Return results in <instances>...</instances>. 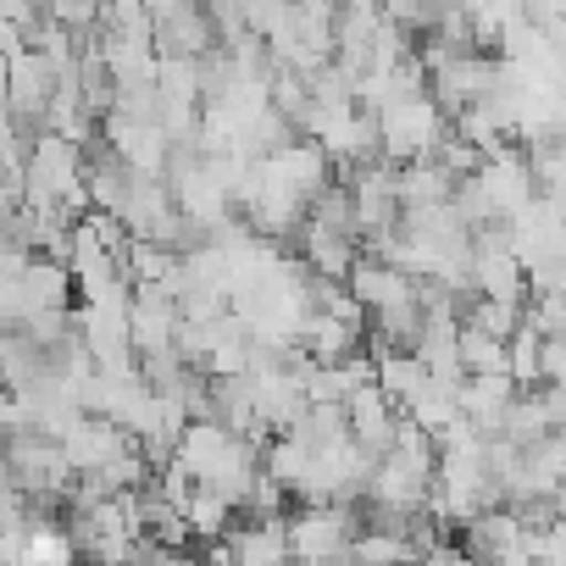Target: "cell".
I'll list each match as a JSON object with an SVG mask.
<instances>
[{"label": "cell", "mask_w": 566, "mask_h": 566, "mask_svg": "<svg viewBox=\"0 0 566 566\" xmlns=\"http://www.w3.org/2000/svg\"><path fill=\"white\" fill-rule=\"evenodd\" d=\"M444 134H450V117L433 106V95H411V101H395L389 112H378L384 167H395V172L411 161H433Z\"/></svg>", "instance_id": "6da1fadb"}, {"label": "cell", "mask_w": 566, "mask_h": 566, "mask_svg": "<svg viewBox=\"0 0 566 566\" xmlns=\"http://www.w3.org/2000/svg\"><path fill=\"white\" fill-rule=\"evenodd\" d=\"M301 261H306L312 277L345 283L350 266L361 261V244L356 239H339V233H323V228H301Z\"/></svg>", "instance_id": "e0dca14e"}, {"label": "cell", "mask_w": 566, "mask_h": 566, "mask_svg": "<svg viewBox=\"0 0 566 566\" xmlns=\"http://www.w3.org/2000/svg\"><path fill=\"white\" fill-rule=\"evenodd\" d=\"M18 295H23V317H34V312H73L78 283H73V272L62 261L29 255V266L18 272Z\"/></svg>", "instance_id": "9a60e30c"}, {"label": "cell", "mask_w": 566, "mask_h": 566, "mask_svg": "<svg viewBox=\"0 0 566 566\" xmlns=\"http://www.w3.org/2000/svg\"><path fill=\"white\" fill-rule=\"evenodd\" d=\"M128 444H134V439H128L117 422H106V417H84V422L62 439V455H67V467H73L78 478H95V472L112 467Z\"/></svg>", "instance_id": "5bb4252c"}, {"label": "cell", "mask_w": 566, "mask_h": 566, "mask_svg": "<svg viewBox=\"0 0 566 566\" xmlns=\"http://www.w3.org/2000/svg\"><path fill=\"white\" fill-rule=\"evenodd\" d=\"M350 189V211H356V239L367 244H384L395 228H400V189H395V167L373 161L361 172L345 178Z\"/></svg>", "instance_id": "5b68a950"}, {"label": "cell", "mask_w": 566, "mask_h": 566, "mask_svg": "<svg viewBox=\"0 0 566 566\" xmlns=\"http://www.w3.org/2000/svg\"><path fill=\"white\" fill-rule=\"evenodd\" d=\"M373 384L406 411V400L428 384V367H422L411 350H373Z\"/></svg>", "instance_id": "44dd1931"}, {"label": "cell", "mask_w": 566, "mask_h": 566, "mask_svg": "<svg viewBox=\"0 0 566 566\" xmlns=\"http://www.w3.org/2000/svg\"><path fill=\"white\" fill-rule=\"evenodd\" d=\"M555 428H566V389H549V384L522 389L516 406H511V417H505V439L522 444V450H533V444H544Z\"/></svg>", "instance_id": "8fae6325"}, {"label": "cell", "mask_w": 566, "mask_h": 566, "mask_svg": "<svg viewBox=\"0 0 566 566\" xmlns=\"http://www.w3.org/2000/svg\"><path fill=\"white\" fill-rule=\"evenodd\" d=\"M522 156H527V172H533V195L566 211V134L533 139V145H522Z\"/></svg>", "instance_id": "d6986e66"}, {"label": "cell", "mask_w": 566, "mask_h": 566, "mask_svg": "<svg viewBox=\"0 0 566 566\" xmlns=\"http://www.w3.org/2000/svg\"><path fill=\"white\" fill-rule=\"evenodd\" d=\"M461 323L478 328V334H489V339H500V345H511V334L522 328V312L516 306H500V301H467L461 306Z\"/></svg>", "instance_id": "cb8c5ba5"}, {"label": "cell", "mask_w": 566, "mask_h": 566, "mask_svg": "<svg viewBox=\"0 0 566 566\" xmlns=\"http://www.w3.org/2000/svg\"><path fill=\"white\" fill-rule=\"evenodd\" d=\"M472 301H500L527 312V272L516 261V250H472Z\"/></svg>", "instance_id": "7c38bea8"}, {"label": "cell", "mask_w": 566, "mask_h": 566, "mask_svg": "<svg viewBox=\"0 0 566 566\" xmlns=\"http://www.w3.org/2000/svg\"><path fill=\"white\" fill-rule=\"evenodd\" d=\"M494 84H500V62L494 56H483V51H455L444 67H433L428 73V95H433V106L455 123L467 106H478V101H489L494 95Z\"/></svg>", "instance_id": "3957f363"}, {"label": "cell", "mask_w": 566, "mask_h": 566, "mask_svg": "<svg viewBox=\"0 0 566 566\" xmlns=\"http://www.w3.org/2000/svg\"><path fill=\"white\" fill-rule=\"evenodd\" d=\"M150 23H156V56H189V62H206L217 51V29H211V12L206 7H150Z\"/></svg>", "instance_id": "52a82bcc"}, {"label": "cell", "mask_w": 566, "mask_h": 566, "mask_svg": "<svg viewBox=\"0 0 566 566\" xmlns=\"http://www.w3.org/2000/svg\"><path fill=\"white\" fill-rule=\"evenodd\" d=\"M417 283H422V277H406V272L384 266L378 255H361V261L350 266V277H345V290L356 295V306H361L367 317H384V312L417 306Z\"/></svg>", "instance_id": "ba28073f"}, {"label": "cell", "mask_w": 566, "mask_h": 566, "mask_svg": "<svg viewBox=\"0 0 566 566\" xmlns=\"http://www.w3.org/2000/svg\"><path fill=\"white\" fill-rule=\"evenodd\" d=\"M538 361H544V339L522 323V328L511 334V345H505V373H511V384H516V389H538V384H544Z\"/></svg>", "instance_id": "603a6c76"}, {"label": "cell", "mask_w": 566, "mask_h": 566, "mask_svg": "<svg viewBox=\"0 0 566 566\" xmlns=\"http://www.w3.org/2000/svg\"><path fill=\"white\" fill-rule=\"evenodd\" d=\"M345 422H350V439L367 450V455H389L395 450V433H400V406L378 389V384H367V389H356L350 400H345Z\"/></svg>", "instance_id": "9c48e42d"}, {"label": "cell", "mask_w": 566, "mask_h": 566, "mask_svg": "<svg viewBox=\"0 0 566 566\" xmlns=\"http://www.w3.org/2000/svg\"><path fill=\"white\" fill-rule=\"evenodd\" d=\"M101 139H106V150H112L128 172H139V178H167V167H172V139L161 134L156 117L112 112V117L101 123Z\"/></svg>", "instance_id": "277c9868"}, {"label": "cell", "mask_w": 566, "mask_h": 566, "mask_svg": "<svg viewBox=\"0 0 566 566\" xmlns=\"http://www.w3.org/2000/svg\"><path fill=\"white\" fill-rule=\"evenodd\" d=\"M266 172L283 178V184H290L295 195H306V200H317V195L334 184V161H328L323 145H312L306 134H295L283 150H272V156H266Z\"/></svg>", "instance_id": "4fadbf2b"}, {"label": "cell", "mask_w": 566, "mask_h": 566, "mask_svg": "<svg viewBox=\"0 0 566 566\" xmlns=\"http://www.w3.org/2000/svg\"><path fill=\"white\" fill-rule=\"evenodd\" d=\"M522 323L538 334V339H566V295H533Z\"/></svg>", "instance_id": "484cf974"}, {"label": "cell", "mask_w": 566, "mask_h": 566, "mask_svg": "<svg viewBox=\"0 0 566 566\" xmlns=\"http://www.w3.org/2000/svg\"><path fill=\"white\" fill-rule=\"evenodd\" d=\"M178 511H184V522H189V538H195V544H222V538H228V527H233V516H239L217 489H200V483H195V494H189Z\"/></svg>", "instance_id": "7402d4cb"}, {"label": "cell", "mask_w": 566, "mask_h": 566, "mask_svg": "<svg viewBox=\"0 0 566 566\" xmlns=\"http://www.w3.org/2000/svg\"><path fill=\"white\" fill-rule=\"evenodd\" d=\"M406 422H417L422 433H450L455 422H461V384H444V378H428L411 400H406V411H400Z\"/></svg>", "instance_id": "ac0fdd59"}, {"label": "cell", "mask_w": 566, "mask_h": 566, "mask_svg": "<svg viewBox=\"0 0 566 566\" xmlns=\"http://www.w3.org/2000/svg\"><path fill=\"white\" fill-rule=\"evenodd\" d=\"M222 544H228L233 566H295L290 522L283 516H239V527H228Z\"/></svg>", "instance_id": "30bf717a"}, {"label": "cell", "mask_w": 566, "mask_h": 566, "mask_svg": "<svg viewBox=\"0 0 566 566\" xmlns=\"http://www.w3.org/2000/svg\"><path fill=\"white\" fill-rule=\"evenodd\" d=\"M478 184H483V195H489V206H494V217H500V222H516V217L538 200V195H533L527 156H522V145H516V139H505L500 150H489V156H483Z\"/></svg>", "instance_id": "8992f818"}, {"label": "cell", "mask_w": 566, "mask_h": 566, "mask_svg": "<svg viewBox=\"0 0 566 566\" xmlns=\"http://www.w3.org/2000/svg\"><path fill=\"white\" fill-rule=\"evenodd\" d=\"M516 384H511V373H494V378H467L461 384V417L483 433V439H494V433H505V417H511V406H516Z\"/></svg>", "instance_id": "2e32d148"}, {"label": "cell", "mask_w": 566, "mask_h": 566, "mask_svg": "<svg viewBox=\"0 0 566 566\" xmlns=\"http://www.w3.org/2000/svg\"><path fill=\"white\" fill-rule=\"evenodd\" d=\"M395 189H400V211H417V206H444L455 195V178L439 161H411L395 172Z\"/></svg>", "instance_id": "ffe728a7"}, {"label": "cell", "mask_w": 566, "mask_h": 566, "mask_svg": "<svg viewBox=\"0 0 566 566\" xmlns=\"http://www.w3.org/2000/svg\"><path fill=\"white\" fill-rule=\"evenodd\" d=\"M461 373H467V378H494V373H505V345L461 323Z\"/></svg>", "instance_id": "d4e9b609"}, {"label": "cell", "mask_w": 566, "mask_h": 566, "mask_svg": "<svg viewBox=\"0 0 566 566\" xmlns=\"http://www.w3.org/2000/svg\"><path fill=\"white\" fill-rule=\"evenodd\" d=\"M290 522V555L295 566H345L350 560V544L361 533V511L356 505H301Z\"/></svg>", "instance_id": "7a4b0ae2"}]
</instances>
